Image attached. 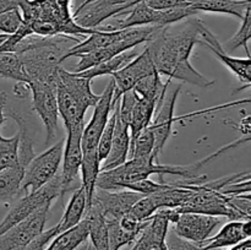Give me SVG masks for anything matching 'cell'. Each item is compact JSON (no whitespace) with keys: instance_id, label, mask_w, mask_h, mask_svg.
Wrapping results in <instances>:
<instances>
[{"instance_id":"9a60e30c","label":"cell","mask_w":251,"mask_h":250,"mask_svg":"<svg viewBox=\"0 0 251 250\" xmlns=\"http://www.w3.org/2000/svg\"><path fill=\"white\" fill-rule=\"evenodd\" d=\"M169 225L164 208L157 210L132 243L131 250H168L166 239Z\"/></svg>"},{"instance_id":"cb8c5ba5","label":"cell","mask_w":251,"mask_h":250,"mask_svg":"<svg viewBox=\"0 0 251 250\" xmlns=\"http://www.w3.org/2000/svg\"><path fill=\"white\" fill-rule=\"evenodd\" d=\"M88 239V225L85 218L78 225L59 233L44 250H75Z\"/></svg>"},{"instance_id":"60d3db41","label":"cell","mask_w":251,"mask_h":250,"mask_svg":"<svg viewBox=\"0 0 251 250\" xmlns=\"http://www.w3.org/2000/svg\"><path fill=\"white\" fill-rule=\"evenodd\" d=\"M229 250H251V239L250 238H247V239L242 240L238 244L230 247Z\"/></svg>"},{"instance_id":"30bf717a","label":"cell","mask_w":251,"mask_h":250,"mask_svg":"<svg viewBox=\"0 0 251 250\" xmlns=\"http://www.w3.org/2000/svg\"><path fill=\"white\" fill-rule=\"evenodd\" d=\"M180 86L176 90L171 91L162 100L161 104L157 107L156 117H154L153 123L150 124L154 136V149H153V158H158L159 153L163 151L164 145L167 144L168 139L171 137L172 131H173V125L176 123V117H174V109H176V100H178L179 92H180Z\"/></svg>"},{"instance_id":"b9f144b4","label":"cell","mask_w":251,"mask_h":250,"mask_svg":"<svg viewBox=\"0 0 251 250\" xmlns=\"http://www.w3.org/2000/svg\"><path fill=\"white\" fill-rule=\"evenodd\" d=\"M80 250H96V249H95V248H93V245L91 244L90 240L87 239L85 243H83L82 245H81Z\"/></svg>"},{"instance_id":"ba28073f","label":"cell","mask_w":251,"mask_h":250,"mask_svg":"<svg viewBox=\"0 0 251 250\" xmlns=\"http://www.w3.org/2000/svg\"><path fill=\"white\" fill-rule=\"evenodd\" d=\"M51 202H46L33 213L0 235V250H19L44 230Z\"/></svg>"},{"instance_id":"6da1fadb","label":"cell","mask_w":251,"mask_h":250,"mask_svg":"<svg viewBox=\"0 0 251 250\" xmlns=\"http://www.w3.org/2000/svg\"><path fill=\"white\" fill-rule=\"evenodd\" d=\"M200 24L201 20L189 17L176 28L172 25L162 27L147 42L146 49L159 75H167L171 80L176 78L201 88L215 85V80L205 77L190 63L194 47L200 43Z\"/></svg>"},{"instance_id":"1f68e13d","label":"cell","mask_w":251,"mask_h":250,"mask_svg":"<svg viewBox=\"0 0 251 250\" xmlns=\"http://www.w3.org/2000/svg\"><path fill=\"white\" fill-rule=\"evenodd\" d=\"M154 136L151 126H147L130 146V158H153ZM156 161V159H154ZM157 162V161H156Z\"/></svg>"},{"instance_id":"2e32d148","label":"cell","mask_w":251,"mask_h":250,"mask_svg":"<svg viewBox=\"0 0 251 250\" xmlns=\"http://www.w3.org/2000/svg\"><path fill=\"white\" fill-rule=\"evenodd\" d=\"M135 28H136V27L118 29V31H100V29L96 28L95 32L88 34V37L85 41H80L77 44L71 47V48L66 51L65 55H64L63 61L71 58V56H78L80 54L97 50V49L109 46V44L114 43V42L127 38V37H130L134 33Z\"/></svg>"},{"instance_id":"d590c367","label":"cell","mask_w":251,"mask_h":250,"mask_svg":"<svg viewBox=\"0 0 251 250\" xmlns=\"http://www.w3.org/2000/svg\"><path fill=\"white\" fill-rule=\"evenodd\" d=\"M59 225H54V227L49 228V229L43 230L39 235H37L33 240L28 243L27 245H25L24 248L19 250H44L47 248V245L50 243V240L53 238H55L59 234Z\"/></svg>"},{"instance_id":"7c38bea8","label":"cell","mask_w":251,"mask_h":250,"mask_svg":"<svg viewBox=\"0 0 251 250\" xmlns=\"http://www.w3.org/2000/svg\"><path fill=\"white\" fill-rule=\"evenodd\" d=\"M199 37H200V43L203 44L211 53L215 54L216 58L222 61L239 78L240 82H245L249 87L251 82V58L242 59L229 55L220 43L217 37L203 25L202 21L199 27Z\"/></svg>"},{"instance_id":"5b68a950","label":"cell","mask_w":251,"mask_h":250,"mask_svg":"<svg viewBox=\"0 0 251 250\" xmlns=\"http://www.w3.org/2000/svg\"><path fill=\"white\" fill-rule=\"evenodd\" d=\"M64 142L65 140H60L46 150L43 153L34 156L31 159V162L24 169L19 194H28L31 191L38 190L54 178V175L59 172V167L63 161Z\"/></svg>"},{"instance_id":"8d00e7d4","label":"cell","mask_w":251,"mask_h":250,"mask_svg":"<svg viewBox=\"0 0 251 250\" xmlns=\"http://www.w3.org/2000/svg\"><path fill=\"white\" fill-rule=\"evenodd\" d=\"M144 1L146 2L147 6L153 10H158V11L173 9V7L188 4L186 0H144Z\"/></svg>"},{"instance_id":"f35d334b","label":"cell","mask_w":251,"mask_h":250,"mask_svg":"<svg viewBox=\"0 0 251 250\" xmlns=\"http://www.w3.org/2000/svg\"><path fill=\"white\" fill-rule=\"evenodd\" d=\"M29 93V87L26 82H17L14 86V95L17 98H25L27 97Z\"/></svg>"},{"instance_id":"4316f807","label":"cell","mask_w":251,"mask_h":250,"mask_svg":"<svg viewBox=\"0 0 251 250\" xmlns=\"http://www.w3.org/2000/svg\"><path fill=\"white\" fill-rule=\"evenodd\" d=\"M12 118L15 122L19 125V135H20V142H19V164L22 168H26L27 164L31 162L36 154L33 151V141L29 135L28 125H27L26 120L16 112H11L10 114L6 115V118Z\"/></svg>"},{"instance_id":"836d02e7","label":"cell","mask_w":251,"mask_h":250,"mask_svg":"<svg viewBox=\"0 0 251 250\" xmlns=\"http://www.w3.org/2000/svg\"><path fill=\"white\" fill-rule=\"evenodd\" d=\"M168 185V183H163V181H153L151 179H141V180L132 181V183H127L123 186L122 189H127V190L136 191V193L142 194V195H150V194L157 193V191L162 190Z\"/></svg>"},{"instance_id":"44dd1931","label":"cell","mask_w":251,"mask_h":250,"mask_svg":"<svg viewBox=\"0 0 251 250\" xmlns=\"http://www.w3.org/2000/svg\"><path fill=\"white\" fill-rule=\"evenodd\" d=\"M247 238L250 237H247L243 232V221H229L221 228L217 234L208 237L198 245L200 247V250H216L230 248Z\"/></svg>"},{"instance_id":"7a4b0ae2","label":"cell","mask_w":251,"mask_h":250,"mask_svg":"<svg viewBox=\"0 0 251 250\" xmlns=\"http://www.w3.org/2000/svg\"><path fill=\"white\" fill-rule=\"evenodd\" d=\"M71 0H22L19 10L22 21L38 36H88L95 29L85 28L74 20Z\"/></svg>"},{"instance_id":"ab89813d","label":"cell","mask_w":251,"mask_h":250,"mask_svg":"<svg viewBox=\"0 0 251 250\" xmlns=\"http://www.w3.org/2000/svg\"><path fill=\"white\" fill-rule=\"evenodd\" d=\"M7 102V93L5 91H1L0 92V127L1 125L4 124L5 119H6V115L4 114V109H5V105H6Z\"/></svg>"},{"instance_id":"8fae6325","label":"cell","mask_w":251,"mask_h":250,"mask_svg":"<svg viewBox=\"0 0 251 250\" xmlns=\"http://www.w3.org/2000/svg\"><path fill=\"white\" fill-rule=\"evenodd\" d=\"M220 223L221 217L185 212L180 213L176 222L173 223V232L183 239L200 244L210 237Z\"/></svg>"},{"instance_id":"e0dca14e","label":"cell","mask_w":251,"mask_h":250,"mask_svg":"<svg viewBox=\"0 0 251 250\" xmlns=\"http://www.w3.org/2000/svg\"><path fill=\"white\" fill-rule=\"evenodd\" d=\"M115 110V126L113 132L112 146H110L109 153L105 157L104 163L100 167V171H108L115 167L122 166L127 161L130 150V132L129 125L123 123L118 117L117 109Z\"/></svg>"},{"instance_id":"74e56055","label":"cell","mask_w":251,"mask_h":250,"mask_svg":"<svg viewBox=\"0 0 251 250\" xmlns=\"http://www.w3.org/2000/svg\"><path fill=\"white\" fill-rule=\"evenodd\" d=\"M21 1L22 0H0V14L10 11V10L19 9Z\"/></svg>"},{"instance_id":"52a82bcc","label":"cell","mask_w":251,"mask_h":250,"mask_svg":"<svg viewBox=\"0 0 251 250\" xmlns=\"http://www.w3.org/2000/svg\"><path fill=\"white\" fill-rule=\"evenodd\" d=\"M32 93V105L41 118L46 129V144L49 145L58 131V103L56 86L48 82L31 81L27 83Z\"/></svg>"},{"instance_id":"d6a6232c","label":"cell","mask_w":251,"mask_h":250,"mask_svg":"<svg viewBox=\"0 0 251 250\" xmlns=\"http://www.w3.org/2000/svg\"><path fill=\"white\" fill-rule=\"evenodd\" d=\"M115 109V108H114ZM114 126H115V110H113L112 115L108 119L107 124H105L104 130H103L102 135H100V142H98V159L102 163L105 159V157L109 153L110 146H112V140H113V132H114Z\"/></svg>"},{"instance_id":"8992f818","label":"cell","mask_w":251,"mask_h":250,"mask_svg":"<svg viewBox=\"0 0 251 250\" xmlns=\"http://www.w3.org/2000/svg\"><path fill=\"white\" fill-rule=\"evenodd\" d=\"M139 1L141 0H83L73 16L81 27L96 29L109 19L124 15Z\"/></svg>"},{"instance_id":"d6986e66","label":"cell","mask_w":251,"mask_h":250,"mask_svg":"<svg viewBox=\"0 0 251 250\" xmlns=\"http://www.w3.org/2000/svg\"><path fill=\"white\" fill-rule=\"evenodd\" d=\"M85 220L88 225V239L96 250H109L108 227L100 205L92 199L85 211Z\"/></svg>"},{"instance_id":"4dcf8cb0","label":"cell","mask_w":251,"mask_h":250,"mask_svg":"<svg viewBox=\"0 0 251 250\" xmlns=\"http://www.w3.org/2000/svg\"><path fill=\"white\" fill-rule=\"evenodd\" d=\"M251 38V7L247 10L244 17L242 20V26H240L239 31L225 43L223 48L227 51L235 50V49L243 48L245 49L248 58H250V51H249V41Z\"/></svg>"},{"instance_id":"ffe728a7","label":"cell","mask_w":251,"mask_h":250,"mask_svg":"<svg viewBox=\"0 0 251 250\" xmlns=\"http://www.w3.org/2000/svg\"><path fill=\"white\" fill-rule=\"evenodd\" d=\"M198 12L227 14L243 20L247 10L251 7V0H186Z\"/></svg>"},{"instance_id":"3957f363","label":"cell","mask_w":251,"mask_h":250,"mask_svg":"<svg viewBox=\"0 0 251 250\" xmlns=\"http://www.w3.org/2000/svg\"><path fill=\"white\" fill-rule=\"evenodd\" d=\"M114 92V81L112 80L108 83L104 92L100 95L97 104L95 105V112L90 123L85 126L82 132V164H81V172H82V186L85 188L86 195H87V205L92 201L93 194L96 190V180H97L98 173H100V162L98 159V142H100V135L104 130L105 124L109 119V114L112 110V98Z\"/></svg>"},{"instance_id":"ac0fdd59","label":"cell","mask_w":251,"mask_h":250,"mask_svg":"<svg viewBox=\"0 0 251 250\" xmlns=\"http://www.w3.org/2000/svg\"><path fill=\"white\" fill-rule=\"evenodd\" d=\"M59 85L65 88L75 100L85 104L86 107H95L100 100V95H96L91 90V81L90 78L82 77L78 74L71 73V71L65 70L60 66L59 68Z\"/></svg>"},{"instance_id":"9c48e42d","label":"cell","mask_w":251,"mask_h":250,"mask_svg":"<svg viewBox=\"0 0 251 250\" xmlns=\"http://www.w3.org/2000/svg\"><path fill=\"white\" fill-rule=\"evenodd\" d=\"M154 71H156V69L152 63L151 56H150L147 49L145 48L144 51H141L136 58L132 59L124 68L110 75L114 81V92H113L112 102L119 100L123 93L132 90L134 86L141 78L154 73Z\"/></svg>"},{"instance_id":"f546056e","label":"cell","mask_w":251,"mask_h":250,"mask_svg":"<svg viewBox=\"0 0 251 250\" xmlns=\"http://www.w3.org/2000/svg\"><path fill=\"white\" fill-rule=\"evenodd\" d=\"M19 142V132L12 137H4L0 132V172L20 166Z\"/></svg>"},{"instance_id":"83f0119b","label":"cell","mask_w":251,"mask_h":250,"mask_svg":"<svg viewBox=\"0 0 251 250\" xmlns=\"http://www.w3.org/2000/svg\"><path fill=\"white\" fill-rule=\"evenodd\" d=\"M24 168L20 166L0 172V202H9L19 195Z\"/></svg>"},{"instance_id":"e575fe53","label":"cell","mask_w":251,"mask_h":250,"mask_svg":"<svg viewBox=\"0 0 251 250\" xmlns=\"http://www.w3.org/2000/svg\"><path fill=\"white\" fill-rule=\"evenodd\" d=\"M22 24V16L19 9L0 14V32L5 34H11L17 31Z\"/></svg>"},{"instance_id":"484cf974","label":"cell","mask_w":251,"mask_h":250,"mask_svg":"<svg viewBox=\"0 0 251 250\" xmlns=\"http://www.w3.org/2000/svg\"><path fill=\"white\" fill-rule=\"evenodd\" d=\"M139 54L140 53L136 50V47H135V48L129 49V50H125L123 51V53L118 54V55L113 56V58H110L109 60L103 61V63L98 64V65L92 66V68L87 69V70L81 71V73H76V74H78V75L82 76V77L90 78V80L102 75H112V74H114L115 71L124 68L126 64H129L130 61H131L132 59L136 58Z\"/></svg>"},{"instance_id":"5bb4252c","label":"cell","mask_w":251,"mask_h":250,"mask_svg":"<svg viewBox=\"0 0 251 250\" xmlns=\"http://www.w3.org/2000/svg\"><path fill=\"white\" fill-rule=\"evenodd\" d=\"M66 140L64 142L63 151V171L61 175L70 185L75 186V180L77 179L78 172L82 164V132L85 129V123L65 127Z\"/></svg>"},{"instance_id":"277c9868","label":"cell","mask_w":251,"mask_h":250,"mask_svg":"<svg viewBox=\"0 0 251 250\" xmlns=\"http://www.w3.org/2000/svg\"><path fill=\"white\" fill-rule=\"evenodd\" d=\"M75 189V186L66 183L61 173L58 172L54 175V178L50 179L47 184H44L42 188L26 194L15 202V205L10 208L4 220L0 222V235L6 232L7 229H10L12 225H17L22 220L28 217L31 213H33L37 208H39L46 202H51L56 198H63L66 193L74 191Z\"/></svg>"},{"instance_id":"d4e9b609","label":"cell","mask_w":251,"mask_h":250,"mask_svg":"<svg viewBox=\"0 0 251 250\" xmlns=\"http://www.w3.org/2000/svg\"><path fill=\"white\" fill-rule=\"evenodd\" d=\"M156 103L151 102V100H147L141 97L137 98L136 103H135L134 105V109H132L131 120H130L129 126L130 146L134 144L136 137L139 136L147 126H150V124H151L152 122V118H153L154 115V112H156Z\"/></svg>"},{"instance_id":"603a6c76","label":"cell","mask_w":251,"mask_h":250,"mask_svg":"<svg viewBox=\"0 0 251 250\" xmlns=\"http://www.w3.org/2000/svg\"><path fill=\"white\" fill-rule=\"evenodd\" d=\"M171 78L163 83L161 80V75L157 71L145 76L144 78L139 81L134 86L132 90L137 93V96L141 98H145L147 100L156 103L157 107L162 103V100L166 97V93L168 91V86L171 83ZM157 109V108H156Z\"/></svg>"},{"instance_id":"4fadbf2b","label":"cell","mask_w":251,"mask_h":250,"mask_svg":"<svg viewBox=\"0 0 251 250\" xmlns=\"http://www.w3.org/2000/svg\"><path fill=\"white\" fill-rule=\"evenodd\" d=\"M142 194L132 190H105L96 188L93 200L100 205L104 217L120 218L131 211L132 206L142 198Z\"/></svg>"},{"instance_id":"f1b7e54d","label":"cell","mask_w":251,"mask_h":250,"mask_svg":"<svg viewBox=\"0 0 251 250\" xmlns=\"http://www.w3.org/2000/svg\"><path fill=\"white\" fill-rule=\"evenodd\" d=\"M0 77L11 78L17 82L27 83L28 81L27 75L17 53H14V51L0 53Z\"/></svg>"},{"instance_id":"7402d4cb","label":"cell","mask_w":251,"mask_h":250,"mask_svg":"<svg viewBox=\"0 0 251 250\" xmlns=\"http://www.w3.org/2000/svg\"><path fill=\"white\" fill-rule=\"evenodd\" d=\"M86 207H87V195H86L85 188L81 184L78 188L74 190L73 196L69 200L68 206L65 208V212H64L60 222L58 223L60 233L78 225L82 221Z\"/></svg>"}]
</instances>
